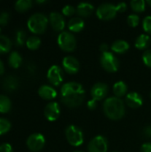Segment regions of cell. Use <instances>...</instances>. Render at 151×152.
Masks as SVG:
<instances>
[{
	"instance_id": "1",
	"label": "cell",
	"mask_w": 151,
	"mask_h": 152,
	"mask_svg": "<svg viewBox=\"0 0 151 152\" xmlns=\"http://www.w3.org/2000/svg\"><path fill=\"white\" fill-rule=\"evenodd\" d=\"M85 97L83 86L77 82L65 83L61 88V99L63 104L69 108L79 107Z\"/></svg>"
},
{
	"instance_id": "2",
	"label": "cell",
	"mask_w": 151,
	"mask_h": 152,
	"mask_svg": "<svg viewBox=\"0 0 151 152\" xmlns=\"http://www.w3.org/2000/svg\"><path fill=\"white\" fill-rule=\"evenodd\" d=\"M103 112L111 120H119L125 114V107L121 98L111 96L107 98L103 103Z\"/></svg>"
},
{
	"instance_id": "3",
	"label": "cell",
	"mask_w": 151,
	"mask_h": 152,
	"mask_svg": "<svg viewBox=\"0 0 151 152\" xmlns=\"http://www.w3.org/2000/svg\"><path fill=\"white\" fill-rule=\"evenodd\" d=\"M49 19L44 13H34L28 20V28L34 34H42L45 31Z\"/></svg>"
},
{
	"instance_id": "4",
	"label": "cell",
	"mask_w": 151,
	"mask_h": 152,
	"mask_svg": "<svg viewBox=\"0 0 151 152\" xmlns=\"http://www.w3.org/2000/svg\"><path fill=\"white\" fill-rule=\"evenodd\" d=\"M65 135L68 142L73 147L81 146L84 142L83 131L75 125H70L66 128Z\"/></svg>"
},
{
	"instance_id": "5",
	"label": "cell",
	"mask_w": 151,
	"mask_h": 152,
	"mask_svg": "<svg viewBox=\"0 0 151 152\" xmlns=\"http://www.w3.org/2000/svg\"><path fill=\"white\" fill-rule=\"evenodd\" d=\"M57 43L60 48L65 52H73L77 46V39L75 36L69 31H62L59 34Z\"/></svg>"
},
{
	"instance_id": "6",
	"label": "cell",
	"mask_w": 151,
	"mask_h": 152,
	"mask_svg": "<svg viewBox=\"0 0 151 152\" xmlns=\"http://www.w3.org/2000/svg\"><path fill=\"white\" fill-rule=\"evenodd\" d=\"M101 64L108 72H117L119 69V61L111 52L103 53L101 56Z\"/></svg>"
},
{
	"instance_id": "7",
	"label": "cell",
	"mask_w": 151,
	"mask_h": 152,
	"mask_svg": "<svg viewBox=\"0 0 151 152\" xmlns=\"http://www.w3.org/2000/svg\"><path fill=\"white\" fill-rule=\"evenodd\" d=\"M117 10L115 4L109 3H104L99 5L96 10V15L102 20H109L117 16Z\"/></svg>"
},
{
	"instance_id": "8",
	"label": "cell",
	"mask_w": 151,
	"mask_h": 152,
	"mask_svg": "<svg viewBox=\"0 0 151 152\" xmlns=\"http://www.w3.org/2000/svg\"><path fill=\"white\" fill-rule=\"evenodd\" d=\"M108 140L103 135H97L88 143V152H107L108 151Z\"/></svg>"
},
{
	"instance_id": "9",
	"label": "cell",
	"mask_w": 151,
	"mask_h": 152,
	"mask_svg": "<svg viewBox=\"0 0 151 152\" xmlns=\"http://www.w3.org/2000/svg\"><path fill=\"white\" fill-rule=\"evenodd\" d=\"M45 143V139L44 136L42 134H32L29 135L27 139L26 144L28 148L33 152H37L41 151Z\"/></svg>"
},
{
	"instance_id": "10",
	"label": "cell",
	"mask_w": 151,
	"mask_h": 152,
	"mask_svg": "<svg viewBox=\"0 0 151 152\" xmlns=\"http://www.w3.org/2000/svg\"><path fill=\"white\" fill-rule=\"evenodd\" d=\"M48 81L55 86H60L63 81V70L58 65H53L47 71Z\"/></svg>"
},
{
	"instance_id": "11",
	"label": "cell",
	"mask_w": 151,
	"mask_h": 152,
	"mask_svg": "<svg viewBox=\"0 0 151 152\" xmlns=\"http://www.w3.org/2000/svg\"><path fill=\"white\" fill-rule=\"evenodd\" d=\"M44 114L45 118L51 122L57 120L61 114V108L58 102H49L44 110Z\"/></svg>"
},
{
	"instance_id": "12",
	"label": "cell",
	"mask_w": 151,
	"mask_h": 152,
	"mask_svg": "<svg viewBox=\"0 0 151 152\" xmlns=\"http://www.w3.org/2000/svg\"><path fill=\"white\" fill-rule=\"evenodd\" d=\"M108 91H109V87L105 83H102V82L96 83L95 85H93V86L91 89L92 99L97 102L103 100L108 94Z\"/></svg>"
},
{
	"instance_id": "13",
	"label": "cell",
	"mask_w": 151,
	"mask_h": 152,
	"mask_svg": "<svg viewBox=\"0 0 151 152\" xmlns=\"http://www.w3.org/2000/svg\"><path fill=\"white\" fill-rule=\"evenodd\" d=\"M49 22L55 31H61L65 28V19L62 14L58 12H52L49 15Z\"/></svg>"
},
{
	"instance_id": "14",
	"label": "cell",
	"mask_w": 151,
	"mask_h": 152,
	"mask_svg": "<svg viewBox=\"0 0 151 152\" xmlns=\"http://www.w3.org/2000/svg\"><path fill=\"white\" fill-rule=\"evenodd\" d=\"M62 68L69 74H76L80 68L79 61L73 56H66L62 60Z\"/></svg>"
},
{
	"instance_id": "15",
	"label": "cell",
	"mask_w": 151,
	"mask_h": 152,
	"mask_svg": "<svg viewBox=\"0 0 151 152\" xmlns=\"http://www.w3.org/2000/svg\"><path fill=\"white\" fill-rule=\"evenodd\" d=\"M125 102L126 104L132 108V109H137L140 108L143 103V99L142 95L136 92H131L126 94L125 97Z\"/></svg>"
},
{
	"instance_id": "16",
	"label": "cell",
	"mask_w": 151,
	"mask_h": 152,
	"mask_svg": "<svg viewBox=\"0 0 151 152\" xmlns=\"http://www.w3.org/2000/svg\"><path fill=\"white\" fill-rule=\"evenodd\" d=\"M38 94L42 99L53 100L57 96V91L51 86L43 85L38 89Z\"/></svg>"
},
{
	"instance_id": "17",
	"label": "cell",
	"mask_w": 151,
	"mask_h": 152,
	"mask_svg": "<svg viewBox=\"0 0 151 152\" xmlns=\"http://www.w3.org/2000/svg\"><path fill=\"white\" fill-rule=\"evenodd\" d=\"M85 27V21L80 17H73L69 20L68 23V28L71 32L77 33L83 30Z\"/></svg>"
},
{
	"instance_id": "18",
	"label": "cell",
	"mask_w": 151,
	"mask_h": 152,
	"mask_svg": "<svg viewBox=\"0 0 151 152\" xmlns=\"http://www.w3.org/2000/svg\"><path fill=\"white\" fill-rule=\"evenodd\" d=\"M94 6L90 3H80L77 4L76 11L80 17H88L93 12Z\"/></svg>"
},
{
	"instance_id": "19",
	"label": "cell",
	"mask_w": 151,
	"mask_h": 152,
	"mask_svg": "<svg viewBox=\"0 0 151 152\" xmlns=\"http://www.w3.org/2000/svg\"><path fill=\"white\" fill-rule=\"evenodd\" d=\"M111 50L116 53H124L127 52L130 48V45L127 41L125 40H116L112 45H111Z\"/></svg>"
},
{
	"instance_id": "20",
	"label": "cell",
	"mask_w": 151,
	"mask_h": 152,
	"mask_svg": "<svg viewBox=\"0 0 151 152\" xmlns=\"http://www.w3.org/2000/svg\"><path fill=\"white\" fill-rule=\"evenodd\" d=\"M19 86V81L14 76H8L3 80V88L6 91H14Z\"/></svg>"
},
{
	"instance_id": "21",
	"label": "cell",
	"mask_w": 151,
	"mask_h": 152,
	"mask_svg": "<svg viewBox=\"0 0 151 152\" xmlns=\"http://www.w3.org/2000/svg\"><path fill=\"white\" fill-rule=\"evenodd\" d=\"M128 91L127 85L124 81H117L113 86V92L116 97L121 98L125 95H126Z\"/></svg>"
},
{
	"instance_id": "22",
	"label": "cell",
	"mask_w": 151,
	"mask_h": 152,
	"mask_svg": "<svg viewBox=\"0 0 151 152\" xmlns=\"http://www.w3.org/2000/svg\"><path fill=\"white\" fill-rule=\"evenodd\" d=\"M150 37L147 34H142L138 36V37L135 40V47L139 50H144L148 48L150 43Z\"/></svg>"
},
{
	"instance_id": "23",
	"label": "cell",
	"mask_w": 151,
	"mask_h": 152,
	"mask_svg": "<svg viewBox=\"0 0 151 152\" xmlns=\"http://www.w3.org/2000/svg\"><path fill=\"white\" fill-rule=\"evenodd\" d=\"M9 65L13 69H18L22 63V58L18 52H12L8 58Z\"/></svg>"
},
{
	"instance_id": "24",
	"label": "cell",
	"mask_w": 151,
	"mask_h": 152,
	"mask_svg": "<svg viewBox=\"0 0 151 152\" xmlns=\"http://www.w3.org/2000/svg\"><path fill=\"white\" fill-rule=\"evenodd\" d=\"M31 6H32L31 0H18L14 4L15 10L19 12H24L29 10Z\"/></svg>"
},
{
	"instance_id": "25",
	"label": "cell",
	"mask_w": 151,
	"mask_h": 152,
	"mask_svg": "<svg viewBox=\"0 0 151 152\" xmlns=\"http://www.w3.org/2000/svg\"><path fill=\"white\" fill-rule=\"evenodd\" d=\"M12 108L11 100L4 94H0V113H6Z\"/></svg>"
},
{
	"instance_id": "26",
	"label": "cell",
	"mask_w": 151,
	"mask_h": 152,
	"mask_svg": "<svg viewBox=\"0 0 151 152\" xmlns=\"http://www.w3.org/2000/svg\"><path fill=\"white\" fill-rule=\"evenodd\" d=\"M12 48V42L6 37L0 35V53H6Z\"/></svg>"
},
{
	"instance_id": "27",
	"label": "cell",
	"mask_w": 151,
	"mask_h": 152,
	"mask_svg": "<svg viewBox=\"0 0 151 152\" xmlns=\"http://www.w3.org/2000/svg\"><path fill=\"white\" fill-rule=\"evenodd\" d=\"M41 45V39L36 36H31L28 37L26 41V45L30 50H36Z\"/></svg>"
},
{
	"instance_id": "28",
	"label": "cell",
	"mask_w": 151,
	"mask_h": 152,
	"mask_svg": "<svg viewBox=\"0 0 151 152\" xmlns=\"http://www.w3.org/2000/svg\"><path fill=\"white\" fill-rule=\"evenodd\" d=\"M146 2L144 0H133L130 3L132 9L136 12H142L146 9Z\"/></svg>"
},
{
	"instance_id": "29",
	"label": "cell",
	"mask_w": 151,
	"mask_h": 152,
	"mask_svg": "<svg viewBox=\"0 0 151 152\" xmlns=\"http://www.w3.org/2000/svg\"><path fill=\"white\" fill-rule=\"evenodd\" d=\"M11 129V123L8 119L0 118V135L6 134Z\"/></svg>"
},
{
	"instance_id": "30",
	"label": "cell",
	"mask_w": 151,
	"mask_h": 152,
	"mask_svg": "<svg viewBox=\"0 0 151 152\" xmlns=\"http://www.w3.org/2000/svg\"><path fill=\"white\" fill-rule=\"evenodd\" d=\"M26 33L23 31V30H17L16 31V36H15V41H16V44H17V45H23L25 43H26V41H27V39L28 38H26Z\"/></svg>"
},
{
	"instance_id": "31",
	"label": "cell",
	"mask_w": 151,
	"mask_h": 152,
	"mask_svg": "<svg viewBox=\"0 0 151 152\" xmlns=\"http://www.w3.org/2000/svg\"><path fill=\"white\" fill-rule=\"evenodd\" d=\"M139 22H140V17L137 14H130L127 17V23L132 28L138 26Z\"/></svg>"
},
{
	"instance_id": "32",
	"label": "cell",
	"mask_w": 151,
	"mask_h": 152,
	"mask_svg": "<svg viewBox=\"0 0 151 152\" xmlns=\"http://www.w3.org/2000/svg\"><path fill=\"white\" fill-rule=\"evenodd\" d=\"M142 28L146 33L151 35V16H146L142 21Z\"/></svg>"
},
{
	"instance_id": "33",
	"label": "cell",
	"mask_w": 151,
	"mask_h": 152,
	"mask_svg": "<svg viewBox=\"0 0 151 152\" xmlns=\"http://www.w3.org/2000/svg\"><path fill=\"white\" fill-rule=\"evenodd\" d=\"M75 12H77L76 8L71 4H67L62 8V15L64 16H72Z\"/></svg>"
},
{
	"instance_id": "34",
	"label": "cell",
	"mask_w": 151,
	"mask_h": 152,
	"mask_svg": "<svg viewBox=\"0 0 151 152\" xmlns=\"http://www.w3.org/2000/svg\"><path fill=\"white\" fill-rule=\"evenodd\" d=\"M142 61L147 67L151 68V49L145 50L142 54Z\"/></svg>"
},
{
	"instance_id": "35",
	"label": "cell",
	"mask_w": 151,
	"mask_h": 152,
	"mask_svg": "<svg viewBox=\"0 0 151 152\" xmlns=\"http://www.w3.org/2000/svg\"><path fill=\"white\" fill-rule=\"evenodd\" d=\"M10 20V14L7 12H0V25H6Z\"/></svg>"
},
{
	"instance_id": "36",
	"label": "cell",
	"mask_w": 151,
	"mask_h": 152,
	"mask_svg": "<svg viewBox=\"0 0 151 152\" xmlns=\"http://www.w3.org/2000/svg\"><path fill=\"white\" fill-rule=\"evenodd\" d=\"M0 152H12V147L9 143H3L0 145Z\"/></svg>"
},
{
	"instance_id": "37",
	"label": "cell",
	"mask_w": 151,
	"mask_h": 152,
	"mask_svg": "<svg viewBox=\"0 0 151 152\" xmlns=\"http://www.w3.org/2000/svg\"><path fill=\"white\" fill-rule=\"evenodd\" d=\"M116 7H117V12H125L126 9H127V4H126L125 3L122 2V3L117 4L116 5Z\"/></svg>"
},
{
	"instance_id": "38",
	"label": "cell",
	"mask_w": 151,
	"mask_h": 152,
	"mask_svg": "<svg viewBox=\"0 0 151 152\" xmlns=\"http://www.w3.org/2000/svg\"><path fill=\"white\" fill-rule=\"evenodd\" d=\"M87 107H88V109L91 110H95L96 107H97V101H95V100H93V99L88 101V102H87Z\"/></svg>"
},
{
	"instance_id": "39",
	"label": "cell",
	"mask_w": 151,
	"mask_h": 152,
	"mask_svg": "<svg viewBox=\"0 0 151 152\" xmlns=\"http://www.w3.org/2000/svg\"><path fill=\"white\" fill-rule=\"evenodd\" d=\"M141 152H151V143H144L141 147Z\"/></svg>"
},
{
	"instance_id": "40",
	"label": "cell",
	"mask_w": 151,
	"mask_h": 152,
	"mask_svg": "<svg viewBox=\"0 0 151 152\" xmlns=\"http://www.w3.org/2000/svg\"><path fill=\"white\" fill-rule=\"evenodd\" d=\"M143 134L146 137L151 138V126H148L143 129Z\"/></svg>"
},
{
	"instance_id": "41",
	"label": "cell",
	"mask_w": 151,
	"mask_h": 152,
	"mask_svg": "<svg viewBox=\"0 0 151 152\" xmlns=\"http://www.w3.org/2000/svg\"><path fill=\"white\" fill-rule=\"evenodd\" d=\"M109 45L106 44V43H102L101 45H100V50L101 51V53H106V52H109Z\"/></svg>"
},
{
	"instance_id": "42",
	"label": "cell",
	"mask_w": 151,
	"mask_h": 152,
	"mask_svg": "<svg viewBox=\"0 0 151 152\" xmlns=\"http://www.w3.org/2000/svg\"><path fill=\"white\" fill-rule=\"evenodd\" d=\"M4 72V65L3 63V61L0 60V75H3Z\"/></svg>"
},
{
	"instance_id": "43",
	"label": "cell",
	"mask_w": 151,
	"mask_h": 152,
	"mask_svg": "<svg viewBox=\"0 0 151 152\" xmlns=\"http://www.w3.org/2000/svg\"><path fill=\"white\" fill-rule=\"evenodd\" d=\"M36 3H37V4H43V3H46V1H44V0H42V1H36Z\"/></svg>"
},
{
	"instance_id": "44",
	"label": "cell",
	"mask_w": 151,
	"mask_h": 152,
	"mask_svg": "<svg viewBox=\"0 0 151 152\" xmlns=\"http://www.w3.org/2000/svg\"><path fill=\"white\" fill-rule=\"evenodd\" d=\"M146 3H147V4H148L149 5H150V6H151V0H148V1L146 2Z\"/></svg>"
},
{
	"instance_id": "45",
	"label": "cell",
	"mask_w": 151,
	"mask_h": 152,
	"mask_svg": "<svg viewBox=\"0 0 151 152\" xmlns=\"http://www.w3.org/2000/svg\"><path fill=\"white\" fill-rule=\"evenodd\" d=\"M73 152H83V151H73Z\"/></svg>"
},
{
	"instance_id": "46",
	"label": "cell",
	"mask_w": 151,
	"mask_h": 152,
	"mask_svg": "<svg viewBox=\"0 0 151 152\" xmlns=\"http://www.w3.org/2000/svg\"><path fill=\"white\" fill-rule=\"evenodd\" d=\"M0 32H1V28H0Z\"/></svg>"
},
{
	"instance_id": "47",
	"label": "cell",
	"mask_w": 151,
	"mask_h": 152,
	"mask_svg": "<svg viewBox=\"0 0 151 152\" xmlns=\"http://www.w3.org/2000/svg\"><path fill=\"white\" fill-rule=\"evenodd\" d=\"M150 97H151V93H150Z\"/></svg>"
},
{
	"instance_id": "48",
	"label": "cell",
	"mask_w": 151,
	"mask_h": 152,
	"mask_svg": "<svg viewBox=\"0 0 151 152\" xmlns=\"http://www.w3.org/2000/svg\"><path fill=\"white\" fill-rule=\"evenodd\" d=\"M116 152H117V151H116Z\"/></svg>"
}]
</instances>
